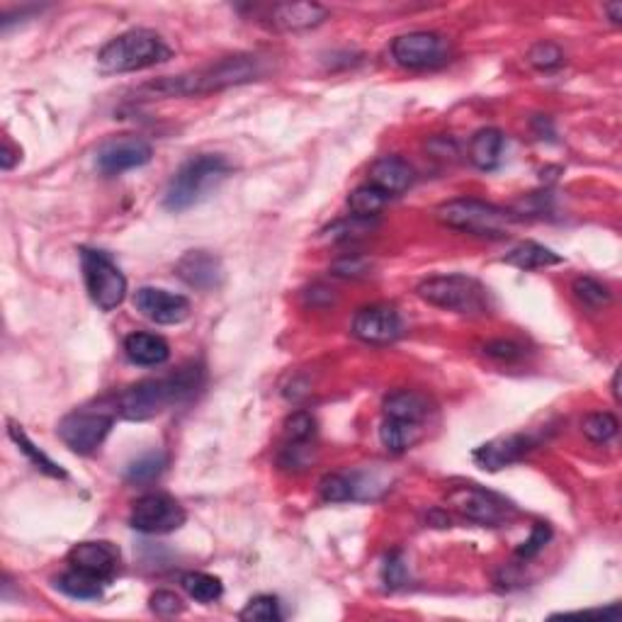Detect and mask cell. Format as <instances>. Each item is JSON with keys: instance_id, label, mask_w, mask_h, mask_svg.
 Here are the masks:
<instances>
[{"instance_id": "obj_11", "label": "cell", "mask_w": 622, "mask_h": 622, "mask_svg": "<svg viewBox=\"0 0 622 622\" xmlns=\"http://www.w3.org/2000/svg\"><path fill=\"white\" fill-rule=\"evenodd\" d=\"M392 59L401 69H435L448 61V42L438 32H406L392 42Z\"/></svg>"}, {"instance_id": "obj_20", "label": "cell", "mask_w": 622, "mask_h": 622, "mask_svg": "<svg viewBox=\"0 0 622 622\" xmlns=\"http://www.w3.org/2000/svg\"><path fill=\"white\" fill-rule=\"evenodd\" d=\"M124 353L134 365L141 367H158L171 358V346L163 336L156 333L137 331L124 338Z\"/></svg>"}, {"instance_id": "obj_7", "label": "cell", "mask_w": 622, "mask_h": 622, "mask_svg": "<svg viewBox=\"0 0 622 622\" xmlns=\"http://www.w3.org/2000/svg\"><path fill=\"white\" fill-rule=\"evenodd\" d=\"M81 270L93 304L103 311L117 309L127 297V277L110 256L95 248H81Z\"/></svg>"}, {"instance_id": "obj_17", "label": "cell", "mask_w": 622, "mask_h": 622, "mask_svg": "<svg viewBox=\"0 0 622 622\" xmlns=\"http://www.w3.org/2000/svg\"><path fill=\"white\" fill-rule=\"evenodd\" d=\"M175 273L195 290H217L224 280L222 260L209 251H188L175 265Z\"/></svg>"}, {"instance_id": "obj_10", "label": "cell", "mask_w": 622, "mask_h": 622, "mask_svg": "<svg viewBox=\"0 0 622 622\" xmlns=\"http://www.w3.org/2000/svg\"><path fill=\"white\" fill-rule=\"evenodd\" d=\"M188 520V513L173 496L168 494H144L132 503L129 525L144 535H168L180 530Z\"/></svg>"}, {"instance_id": "obj_13", "label": "cell", "mask_w": 622, "mask_h": 622, "mask_svg": "<svg viewBox=\"0 0 622 622\" xmlns=\"http://www.w3.org/2000/svg\"><path fill=\"white\" fill-rule=\"evenodd\" d=\"M154 158V146L141 137H117L105 141L98 151V171L115 178L132 168H141Z\"/></svg>"}, {"instance_id": "obj_31", "label": "cell", "mask_w": 622, "mask_h": 622, "mask_svg": "<svg viewBox=\"0 0 622 622\" xmlns=\"http://www.w3.org/2000/svg\"><path fill=\"white\" fill-rule=\"evenodd\" d=\"M166 465L168 457L163 455V452H149V455H141L139 460H134L132 465L127 467L124 479H127L129 484H151L161 477Z\"/></svg>"}, {"instance_id": "obj_30", "label": "cell", "mask_w": 622, "mask_h": 622, "mask_svg": "<svg viewBox=\"0 0 622 622\" xmlns=\"http://www.w3.org/2000/svg\"><path fill=\"white\" fill-rule=\"evenodd\" d=\"M581 431L591 443L605 445L615 438L620 431V421L618 416L610 414V411H593L588 414L584 421H581Z\"/></svg>"}, {"instance_id": "obj_35", "label": "cell", "mask_w": 622, "mask_h": 622, "mask_svg": "<svg viewBox=\"0 0 622 622\" xmlns=\"http://www.w3.org/2000/svg\"><path fill=\"white\" fill-rule=\"evenodd\" d=\"M285 435L290 443H311L316 435V421L307 411H297L285 421Z\"/></svg>"}, {"instance_id": "obj_4", "label": "cell", "mask_w": 622, "mask_h": 622, "mask_svg": "<svg viewBox=\"0 0 622 622\" xmlns=\"http://www.w3.org/2000/svg\"><path fill=\"white\" fill-rule=\"evenodd\" d=\"M173 56L168 42L154 30H129L110 39L98 54V66L105 73H134L166 64Z\"/></svg>"}, {"instance_id": "obj_38", "label": "cell", "mask_w": 622, "mask_h": 622, "mask_svg": "<svg viewBox=\"0 0 622 622\" xmlns=\"http://www.w3.org/2000/svg\"><path fill=\"white\" fill-rule=\"evenodd\" d=\"M406 576H409V569H406L404 559H401L399 552H392L382 564V581L387 584V588H399L406 584Z\"/></svg>"}, {"instance_id": "obj_41", "label": "cell", "mask_w": 622, "mask_h": 622, "mask_svg": "<svg viewBox=\"0 0 622 622\" xmlns=\"http://www.w3.org/2000/svg\"><path fill=\"white\" fill-rule=\"evenodd\" d=\"M13 163H15L13 151H10V144H5L3 151H0V166H3L5 171H10V168H13Z\"/></svg>"}, {"instance_id": "obj_37", "label": "cell", "mask_w": 622, "mask_h": 622, "mask_svg": "<svg viewBox=\"0 0 622 622\" xmlns=\"http://www.w3.org/2000/svg\"><path fill=\"white\" fill-rule=\"evenodd\" d=\"M370 260L363 256H346L331 265V273L338 277H346V280H358V277H365L370 273Z\"/></svg>"}, {"instance_id": "obj_27", "label": "cell", "mask_w": 622, "mask_h": 622, "mask_svg": "<svg viewBox=\"0 0 622 622\" xmlns=\"http://www.w3.org/2000/svg\"><path fill=\"white\" fill-rule=\"evenodd\" d=\"M180 584H183L185 593H188L192 601L197 603L209 605L224 596L222 579H219V576L205 574V571H190V574H185L183 579H180Z\"/></svg>"}, {"instance_id": "obj_34", "label": "cell", "mask_w": 622, "mask_h": 622, "mask_svg": "<svg viewBox=\"0 0 622 622\" xmlns=\"http://www.w3.org/2000/svg\"><path fill=\"white\" fill-rule=\"evenodd\" d=\"M564 49L554 42H537L530 47L528 52V64L537 71H557L559 66H564Z\"/></svg>"}, {"instance_id": "obj_1", "label": "cell", "mask_w": 622, "mask_h": 622, "mask_svg": "<svg viewBox=\"0 0 622 622\" xmlns=\"http://www.w3.org/2000/svg\"><path fill=\"white\" fill-rule=\"evenodd\" d=\"M202 380H205L202 367H180L168 377H151V380H141L122 389L117 394L115 409L127 421H149V418L166 411L168 406L190 399L202 387Z\"/></svg>"}, {"instance_id": "obj_32", "label": "cell", "mask_w": 622, "mask_h": 622, "mask_svg": "<svg viewBox=\"0 0 622 622\" xmlns=\"http://www.w3.org/2000/svg\"><path fill=\"white\" fill-rule=\"evenodd\" d=\"M319 494L326 503H346L358 499L355 479L346 477V474H326L319 482Z\"/></svg>"}, {"instance_id": "obj_14", "label": "cell", "mask_w": 622, "mask_h": 622, "mask_svg": "<svg viewBox=\"0 0 622 622\" xmlns=\"http://www.w3.org/2000/svg\"><path fill=\"white\" fill-rule=\"evenodd\" d=\"M134 307L141 316L161 326L183 324L190 316V302L183 294H173L158 287H141L134 294Z\"/></svg>"}, {"instance_id": "obj_23", "label": "cell", "mask_w": 622, "mask_h": 622, "mask_svg": "<svg viewBox=\"0 0 622 622\" xmlns=\"http://www.w3.org/2000/svg\"><path fill=\"white\" fill-rule=\"evenodd\" d=\"M105 584L107 581L98 579V576L73 567L56 579V588L69 598H76V601H98V598H103Z\"/></svg>"}, {"instance_id": "obj_16", "label": "cell", "mask_w": 622, "mask_h": 622, "mask_svg": "<svg viewBox=\"0 0 622 622\" xmlns=\"http://www.w3.org/2000/svg\"><path fill=\"white\" fill-rule=\"evenodd\" d=\"M69 564L73 569H81L98 579L110 581L120 567V550L107 540H88L78 542L69 552Z\"/></svg>"}, {"instance_id": "obj_26", "label": "cell", "mask_w": 622, "mask_h": 622, "mask_svg": "<svg viewBox=\"0 0 622 622\" xmlns=\"http://www.w3.org/2000/svg\"><path fill=\"white\" fill-rule=\"evenodd\" d=\"M387 202H389V197L384 195L380 188H375L372 183L360 185V188H355L348 195L350 214L358 219H375L377 214L387 207Z\"/></svg>"}, {"instance_id": "obj_29", "label": "cell", "mask_w": 622, "mask_h": 622, "mask_svg": "<svg viewBox=\"0 0 622 622\" xmlns=\"http://www.w3.org/2000/svg\"><path fill=\"white\" fill-rule=\"evenodd\" d=\"M8 435L10 438H13V443L18 445L20 448V452L22 455H27L30 457V462L32 465H35L39 472H44V474H49V477H56V479H64L66 477V472L64 469H61L59 465H56V462H52L49 460L47 455H44L42 450L37 448L35 443H32L30 438H27V433L22 431L20 426H15V423H10V428H8Z\"/></svg>"}, {"instance_id": "obj_22", "label": "cell", "mask_w": 622, "mask_h": 622, "mask_svg": "<svg viewBox=\"0 0 622 622\" xmlns=\"http://www.w3.org/2000/svg\"><path fill=\"white\" fill-rule=\"evenodd\" d=\"M503 149H506V137L501 129L486 127L479 129L469 141V161L479 168V171H494L501 163Z\"/></svg>"}, {"instance_id": "obj_33", "label": "cell", "mask_w": 622, "mask_h": 622, "mask_svg": "<svg viewBox=\"0 0 622 622\" xmlns=\"http://www.w3.org/2000/svg\"><path fill=\"white\" fill-rule=\"evenodd\" d=\"M243 622H277L282 620L280 601L275 596H256L246 603V608L239 613Z\"/></svg>"}, {"instance_id": "obj_6", "label": "cell", "mask_w": 622, "mask_h": 622, "mask_svg": "<svg viewBox=\"0 0 622 622\" xmlns=\"http://www.w3.org/2000/svg\"><path fill=\"white\" fill-rule=\"evenodd\" d=\"M416 294L431 307L455 311L462 316L489 314V290L477 280L462 273L435 275L416 287Z\"/></svg>"}, {"instance_id": "obj_36", "label": "cell", "mask_w": 622, "mask_h": 622, "mask_svg": "<svg viewBox=\"0 0 622 622\" xmlns=\"http://www.w3.org/2000/svg\"><path fill=\"white\" fill-rule=\"evenodd\" d=\"M550 540H552V528H550V525H547V523H535L533 525V533H530L528 540H525L523 545H520L518 550H516V557L525 559V562H528V559L537 557V554L545 550V545Z\"/></svg>"}, {"instance_id": "obj_9", "label": "cell", "mask_w": 622, "mask_h": 622, "mask_svg": "<svg viewBox=\"0 0 622 622\" xmlns=\"http://www.w3.org/2000/svg\"><path fill=\"white\" fill-rule=\"evenodd\" d=\"M115 426V416L107 411H73L64 416L56 426L61 443L76 452V455H93Z\"/></svg>"}, {"instance_id": "obj_21", "label": "cell", "mask_w": 622, "mask_h": 622, "mask_svg": "<svg viewBox=\"0 0 622 622\" xmlns=\"http://www.w3.org/2000/svg\"><path fill=\"white\" fill-rule=\"evenodd\" d=\"M384 418H397V421H409L418 423L421 426L426 421L428 414H431V404L423 394L414 392V389H399V392H392L382 404Z\"/></svg>"}, {"instance_id": "obj_42", "label": "cell", "mask_w": 622, "mask_h": 622, "mask_svg": "<svg viewBox=\"0 0 622 622\" xmlns=\"http://www.w3.org/2000/svg\"><path fill=\"white\" fill-rule=\"evenodd\" d=\"M605 13H608L610 22H615V25H618V22L622 20V3H610V5H605Z\"/></svg>"}, {"instance_id": "obj_5", "label": "cell", "mask_w": 622, "mask_h": 622, "mask_svg": "<svg viewBox=\"0 0 622 622\" xmlns=\"http://www.w3.org/2000/svg\"><path fill=\"white\" fill-rule=\"evenodd\" d=\"M435 217L448 229L469 236H484V239H506L513 224L518 222L516 212H508L484 200H474V197H457V200L445 202L435 209Z\"/></svg>"}, {"instance_id": "obj_39", "label": "cell", "mask_w": 622, "mask_h": 622, "mask_svg": "<svg viewBox=\"0 0 622 622\" xmlns=\"http://www.w3.org/2000/svg\"><path fill=\"white\" fill-rule=\"evenodd\" d=\"M149 605L156 615H166V618L168 615L183 613V608H185L183 601H180L173 591H156L154 596L149 598Z\"/></svg>"}, {"instance_id": "obj_8", "label": "cell", "mask_w": 622, "mask_h": 622, "mask_svg": "<svg viewBox=\"0 0 622 622\" xmlns=\"http://www.w3.org/2000/svg\"><path fill=\"white\" fill-rule=\"evenodd\" d=\"M448 503L462 518L479 525H489V528L503 525L506 520H511L513 513H516L511 501H506L503 496L494 494V491L489 489H482V486L477 484L452 486L448 491Z\"/></svg>"}, {"instance_id": "obj_18", "label": "cell", "mask_w": 622, "mask_h": 622, "mask_svg": "<svg viewBox=\"0 0 622 622\" xmlns=\"http://www.w3.org/2000/svg\"><path fill=\"white\" fill-rule=\"evenodd\" d=\"M370 183L387 197H397L414 185V168L401 156H382L370 166Z\"/></svg>"}, {"instance_id": "obj_43", "label": "cell", "mask_w": 622, "mask_h": 622, "mask_svg": "<svg viewBox=\"0 0 622 622\" xmlns=\"http://www.w3.org/2000/svg\"><path fill=\"white\" fill-rule=\"evenodd\" d=\"M618 382H620V372H615L613 375V397H615V401L620 399V389H618Z\"/></svg>"}, {"instance_id": "obj_28", "label": "cell", "mask_w": 622, "mask_h": 622, "mask_svg": "<svg viewBox=\"0 0 622 622\" xmlns=\"http://www.w3.org/2000/svg\"><path fill=\"white\" fill-rule=\"evenodd\" d=\"M571 292H574L576 302L581 304L584 309L598 311L605 309L610 302H613V292H610L608 285H603L601 280L596 277H576L574 285H571Z\"/></svg>"}, {"instance_id": "obj_24", "label": "cell", "mask_w": 622, "mask_h": 622, "mask_svg": "<svg viewBox=\"0 0 622 622\" xmlns=\"http://www.w3.org/2000/svg\"><path fill=\"white\" fill-rule=\"evenodd\" d=\"M506 263L513 265V268L530 273V270H542V268H552V265H562L564 258L557 256V253L550 251V248L540 246V243L525 241L508 253Z\"/></svg>"}, {"instance_id": "obj_3", "label": "cell", "mask_w": 622, "mask_h": 622, "mask_svg": "<svg viewBox=\"0 0 622 622\" xmlns=\"http://www.w3.org/2000/svg\"><path fill=\"white\" fill-rule=\"evenodd\" d=\"M231 175V163L224 156L200 154L192 156L175 171L163 195V207L168 212H185L207 200L209 192L217 190Z\"/></svg>"}, {"instance_id": "obj_25", "label": "cell", "mask_w": 622, "mask_h": 622, "mask_svg": "<svg viewBox=\"0 0 622 622\" xmlns=\"http://www.w3.org/2000/svg\"><path fill=\"white\" fill-rule=\"evenodd\" d=\"M421 438V426L409 421H397V418H384L380 428V440L392 455H401L409 448H414Z\"/></svg>"}, {"instance_id": "obj_2", "label": "cell", "mask_w": 622, "mask_h": 622, "mask_svg": "<svg viewBox=\"0 0 622 622\" xmlns=\"http://www.w3.org/2000/svg\"><path fill=\"white\" fill-rule=\"evenodd\" d=\"M263 76V64L258 56L239 54L226 56L217 64L205 66L200 71L185 73V76L161 78V81L146 83L137 93L144 98H180V95H200L212 90H224L231 86H243Z\"/></svg>"}, {"instance_id": "obj_12", "label": "cell", "mask_w": 622, "mask_h": 622, "mask_svg": "<svg viewBox=\"0 0 622 622\" xmlns=\"http://www.w3.org/2000/svg\"><path fill=\"white\" fill-rule=\"evenodd\" d=\"M350 331L367 346H389V343L399 341L404 333V319L389 304H370V307L358 309Z\"/></svg>"}, {"instance_id": "obj_19", "label": "cell", "mask_w": 622, "mask_h": 622, "mask_svg": "<svg viewBox=\"0 0 622 622\" xmlns=\"http://www.w3.org/2000/svg\"><path fill=\"white\" fill-rule=\"evenodd\" d=\"M273 25L285 32H302L319 27L329 18V10L319 3H280L273 8Z\"/></svg>"}, {"instance_id": "obj_15", "label": "cell", "mask_w": 622, "mask_h": 622, "mask_svg": "<svg viewBox=\"0 0 622 622\" xmlns=\"http://www.w3.org/2000/svg\"><path fill=\"white\" fill-rule=\"evenodd\" d=\"M535 448V440L525 433H513V435H501V438L489 440V443L479 445L474 450V462L482 469L489 472H499V469L516 465L523 460L530 450Z\"/></svg>"}, {"instance_id": "obj_40", "label": "cell", "mask_w": 622, "mask_h": 622, "mask_svg": "<svg viewBox=\"0 0 622 622\" xmlns=\"http://www.w3.org/2000/svg\"><path fill=\"white\" fill-rule=\"evenodd\" d=\"M484 353L494 360H506V363H511V360H518L520 355H523V348L513 341H491L484 346Z\"/></svg>"}]
</instances>
